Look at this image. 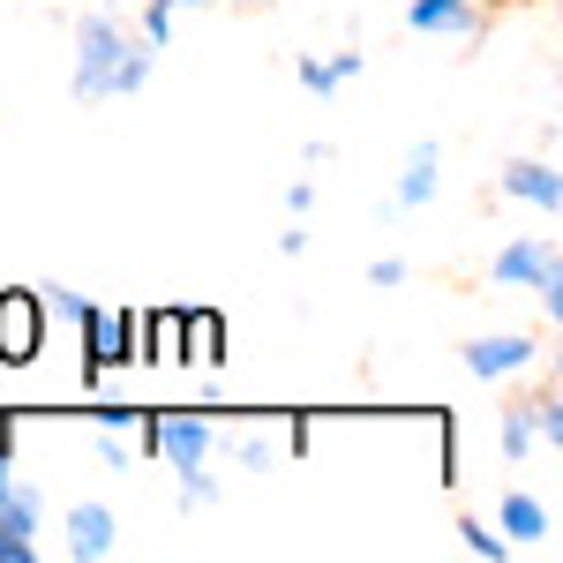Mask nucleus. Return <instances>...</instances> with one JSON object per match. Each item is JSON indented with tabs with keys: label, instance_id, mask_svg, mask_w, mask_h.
<instances>
[{
	"label": "nucleus",
	"instance_id": "obj_3",
	"mask_svg": "<svg viewBox=\"0 0 563 563\" xmlns=\"http://www.w3.org/2000/svg\"><path fill=\"white\" fill-rule=\"evenodd\" d=\"M45 346V301L38 294H0V361L23 368Z\"/></svg>",
	"mask_w": 563,
	"mask_h": 563
},
{
	"label": "nucleus",
	"instance_id": "obj_17",
	"mask_svg": "<svg viewBox=\"0 0 563 563\" xmlns=\"http://www.w3.org/2000/svg\"><path fill=\"white\" fill-rule=\"evenodd\" d=\"M166 8H174V15H180V8H196V0H166Z\"/></svg>",
	"mask_w": 563,
	"mask_h": 563
},
{
	"label": "nucleus",
	"instance_id": "obj_7",
	"mask_svg": "<svg viewBox=\"0 0 563 563\" xmlns=\"http://www.w3.org/2000/svg\"><path fill=\"white\" fill-rule=\"evenodd\" d=\"M113 549H121V519L106 504H76L68 511V556L98 563V556H113Z\"/></svg>",
	"mask_w": 563,
	"mask_h": 563
},
{
	"label": "nucleus",
	"instance_id": "obj_1",
	"mask_svg": "<svg viewBox=\"0 0 563 563\" xmlns=\"http://www.w3.org/2000/svg\"><path fill=\"white\" fill-rule=\"evenodd\" d=\"M151 45L135 38L121 15H84L76 23V98L84 106H106V98H129V90L151 84Z\"/></svg>",
	"mask_w": 563,
	"mask_h": 563
},
{
	"label": "nucleus",
	"instance_id": "obj_11",
	"mask_svg": "<svg viewBox=\"0 0 563 563\" xmlns=\"http://www.w3.org/2000/svg\"><path fill=\"white\" fill-rule=\"evenodd\" d=\"M435 166H443V151H435V143H413V158H406V174H398V211H421L435 196Z\"/></svg>",
	"mask_w": 563,
	"mask_h": 563
},
{
	"label": "nucleus",
	"instance_id": "obj_6",
	"mask_svg": "<svg viewBox=\"0 0 563 563\" xmlns=\"http://www.w3.org/2000/svg\"><path fill=\"white\" fill-rule=\"evenodd\" d=\"M504 196L533 203L541 218L563 211V180H556V166H549V158H511V166H504Z\"/></svg>",
	"mask_w": 563,
	"mask_h": 563
},
{
	"label": "nucleus",
	"instance_id": "obj_15",
	"mask_svg": "<svg viewBox=\"0 0 563 563\" xmlns=\"http://www.w3.org/2000/svg\"><path fill=\"white\" fill-rule=\"evenodd\" d=\"M0 496H31V488L15 481V451H8V435H0Z\"/></svg>",
	"mask_w": 563,
	"mask_h": 563
},
{
	"label": "nucleus",
	"instance_id": "obj_12",
	"mask_svg": "<svg viewBox=\"0 0 563 563\" xmlns=\"http://www.w3.org/2000/svg\"><path fill=\"white\" fill-rule=\"evenodd\" d=\"M294 76H301V90H316V98H323V90H339V84H353V76H361V53H339V60H301Z\"/></svg>",
	"mask_w": 563,
	"mask_h": 563
},
{
	"label": "nucleus",
	"instance_id": "obj_16",
	"mask_svg": "<svg viewBox=\"0 0 563 563\" xmlns=\"http://www.w3.org/2000/svg\"><path fill=\"white\" fill-rule=\"evenodd\" d=\"M368 278H376V286H406V263L384 256V263H368Z\"/></svg>",
	"mask_w": 563,
	"mask_h": 563
},
{
	"label": "nucleus",
	"instance_id": "obj_10",
	"mask_svg": "<svg viewBox=\"0 0 563 563\" xmlns=\"http://www.w3.org/2000/svg\"><path fill=\"white\" fill-rule=\"evenodd\" d=\"M533 443H556V398H541V406H511V413H504V451L526 459Z\"/></svg>",
	"mask_w": 563,
	"mask_h": 563
},
{
	"label": "nucleus",
	"instance_id": "obj_5",
	"mask_svg": "<svg viewBox=\"0 0 563 563\" xmlns=\"http://www.w3.org/2000/svg\"><path fill=\"white\" fill-rule=\"evenodd\" d=\"M481 0H413L406 8V31H421V38H466L474 45L481 38Z\"/></svg>",
	"mask_w": 563,
	"mask_h": 563
},
{
	"label": "nucleus",
	"instance_id": "obj_2",
	"mask_svg": "<svg viewBox=\"0 0 563 563\" xmlns=\"http://www.w3.org/2000/svg\"><path fill=\"white\" fill-rule=\"evenodd\" d=\"M496 286H526V294H541V308L563 301V263L549 241H511L504 256H496Z\"/></svg>",
	"mask_w": 563,
	"mask_h": 563
},
{
	"label": "nucleus",
	"instance_id": "obj_14",
	"mask_svg": "<svg viewBox=\"0 0 563 563\" xmlns=\"http://www.w3.org/2000/svg\"><path fill=\"white\" fill-rule=\"evenodd\" d=\"M459 541H466V556H488V563L511 556V541H504V533H488V526H474V519L459 526Z\"/></svg>",
	"mask_w": 563,
	"mask_h": 563
},
{
	"label": "nucleus",
	"instance_id": "obj_9",
	"mask_svg": "<svg viewBox=\"0 0 563 563\" xmlns=\"http://www.w3.org/2000/svg\"><path fill=\"white\" fill-rule=\"evenodd\" d=\"M466 368H474V384H496V376H519V368H533V339H474L466 346Z\"/></svg>",
	"mask_w": 563,
	"mask_h": 563
},
{
	"label": "nucleus",
	"instance_id": "obj_8",
	"mask_svg": "<svg viewBox=\"0 0 563 563\" xmlns=\"http://www.w3.org/2000/svg\"><path fill=\"white\" fill-rule=\"evenodd\" d=\"M0 563H38V496H0Z\"/></svg>",
	"mask_w": 563,
	"mask_h": 563
},
{
	"label": "nucleus",
	"instance_id": "obj_13",
	"mask_svg": "<svg viewBox=\"0 0 563 563\" xmlns=\"http://www.w3.org/2000/svg\"><path fill=\"white\" fill-rule=\"evenodd\" d=\"M504 533H511V541H541V533H549V511H541L533 496H504Z\"/></svg>",
	"mask_w": 563,
	"mask_h": 563
},
{
	"label": "nucleus",
	"instance_id": "obj_4",
	"mask_svg": "<svg viewBox=\"0 0 563 563\" xmlns=\"http://www.w3.org/2000/svg\"><path fill=\"white\" fill-rule=\"evenodd\" d=\"M158 451H166V466L188 481V504H203V496H211V481H203L211 429H203V421H166V429H158Z\"/></svg>",
	"mask_w": 563,
	"mask_h": 563
}]
</instances>
